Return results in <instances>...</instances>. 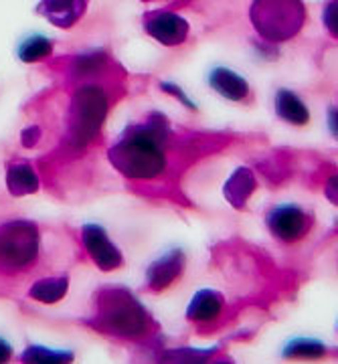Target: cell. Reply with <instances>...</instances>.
<instances>
[{
  "mask_svg": "<svg viewBox=\"0 0 338 364\" xmlns=\"http://www.w3.org/2000/svg\"><path fill=\"white\" fill-rule=\"evenodd\" d=\"M112 166L126 178L148 181L157 178L167 168V156L158 134L152 130H134L107 150Z\"/></svg>",
  "mask_w": 338,
  "mask_h": 364,
  "instance_id": "6da1fadb",
  "label": "cell"
},
{
  "mask_svg": "<svg viewBox=\"0 0 338 364\" xmlns=\"http://www.w3.org/2000/svg\"><path fill=\"white\" fill-rule=\"evenodd\" d=\"M249 21L261 39L286 43L294 39L306 23V6L302 0H253Z\"/></svg>",
  "mask_w": 338,
  "mask_h": 364,
  "instance_id": "7a4b0ae2",
  "label": "cell"
},
{
  "mask_svg": "<svg viewBox=\"0 0 338 364\" xmlns=\"http://www.w3.org/2000/svg\"><path fill=\"white\" fill-rule=\"evenodd\" d=\"M100 322L107 332L138 338L150 330V316L126 289H110L100 301Z\"/></svg>",
  "mask_w": 338,
  "mask_h": 364,
  "instance_id": "3957f363",
  "label": "cell"
},
{
  "mask_svg": "<svg viewBox=\"0 0 338 364\" xmlns=\"http://www.w3.org/2000/svg\"><path fill=\"white\" fill-rule=\"evenodd\" d=\"M39 255V229L31 221H11L0 227V269L23 272Z\"/></svg>",
  "mask_w": 338,
  "mask_h": 364,
  "instance_id": "277c9868",
  "label": "cell"
},
{
  "mask_svg": "<svg viewBox=\"0 0 338 364\" xmlns=\"http://www.w3.org/2000/svg\"><path fill=\"white\" fill-rule=\"evenodd\" d=\"M107 116V95L95 85H85L73 100V132L79 144L90 142Z\"/></svg>",
  "mask_w": 338,
  "mask_h": 364,
  "instance_id": "5b68a950",
  "label": "cell"
},
{
  "mask_svg": "<svg viewBox=\"0 0 338 364\" xmlns=\"http://www.w3.org/2000/svg\"><path fill=\"white\" fill-rule=\"evenodd\" d=\"M142 25L144 31L164 47L182 45L191 31V25L186 18H182L181 14L170 13V11H152V13L144 14Z\"/></svg>",
  "mask_w": 338,
  "mask_h": 364,
  "instance_id": "8992f818",
  "label": "cell"
},
{
  "mask_svg": "<svg viewBox=\"0 0 338 364\" xmlns=\"http://www.w3.org/2000/svg\"><path fill=\"white\" fill-rule=\"evenodd\" d=\"M81 241H83V247L88 251V255L100 269L112 272V269H117L124 263L120 249L112 243V239H110V235L105 233L104 227L93 225V223L83 225Z\"/></svg>",
  "mask_w": 338,
  "mask_h": 364,
  "instance_id": "52a82bcc",
  "label": "cell"
},
{
  "mask_svg": "<svg viewBox=\"0 0 338 364\" xmlns=\"http://www.w3.org/2000/svg\"><path fill=\"white\" fill-rule=\"evenodd\" d=\"M268 227L275 239L284 243H294L302 239L310 229V217L294 205H284V207L273 208L268 215Z\"/></svg>",
  "mask_w": 338,
  "mask_h": 364,
  "instance_id": "ba28073f",
  "label": "cell"
},
{
  "mask_svg": "<svg viewBox=\"0 0 338 364\" xmlns=\"http://www.w3.org/2000/svg\"><path fill=\"white\" fill-rule=\"evenodd\" d=\"M90 0H41L39 14L59 28H71L81 21Z\"/></svg>",
  "mask_w": 338,
  "mask_h": 364,
  "instance_id": "9c48e42d",
  "label": "cell"
},
{
  "mask_svg": "<svg viewBox=\"0 0 338 364\" xmlns=\"http://www.w3.org/2000/svg\"><path fill=\"white\" fill-rule=\"evenodd\" d=\"M182 269H184V253L181 249H172L164 257L157 259L148 267V273H146L148 287L154 291L167 289L170 284H174L181 277Z\"/></svg>",
  "mask_w": 338,
  "mask_h": 364,
  "instance_id": "30bf717a",
  "label": "cell"
},
{
  "mask_svg": "<svg viewBox=\"0 0 338 364\" xmlns=\"http://www.w3.org/2000/svg\"><path fill=\"white\" fill-rule=\"evenodd\" d=\"M208 85L217 91L225 100L231 102H243L249 95V83L227 67H217L208 75Z\"/></svg>",
  "mask_w": 338,
  "mask_h": 364,
  "instance_id": "8fae6325",
  "label": "cell"
},
{
  "mask_svg": "<svg viewBox=\"0 0 338 364\" xmlns=\"http://www.w3.org/2000/svg\"><path fill=\"white\" fill-rule=\"evenodd\" d=\"M225 299L219 291L215 289H201L196 291L195 298L191 299L186 318L193 322H213L221 314Z\"/></svg>",
  "mask_w": 338,
  "mask_h": 364,
  "instance_id": "7c38bea8",
  "label": "cell"
},
{
  "mask_svg": "<svg viewBox=\"0 0 338 364\" xmlns=\"http://www.w3.org/2000/svg\"><path fill=\"white\" fill-rule=\"evenodd\" d=\"M255 186H258V182H255L253 172L245 166H241V168L235 170L229 181L225 182L223 195L235 208H243L248 205L249 196L255 193Z\"/></svg>",
  "mask_w": 338,
  "mask_h": 364,
  "instance_id": "4fadbf2b",
  "label": "cell"
},
{
  "mask_svg": "<svg viewBox=\"0 0 338 364\" xmlns=\"http://www.w3.org/2000/svg\"><path fill=\"white\" fill-rule=\"evenodd\" d=\"M6 188L13 196L35 195L39 191V176L26 162H13L6 170Z\"/></svg>",
  "mask_w": 338,
  "mask_h": 364,
  "instance_id": "5bb4252c",
  "label": "cell"
},
{
  "mask_svg": "<svg viewBox=\"0 0 338 364\" xmlns=\"http://www.w3.org/2000/svg\"><path fill=\"white\" fill-rule=\"evenodd\" d=\"M275 112L278 116L282 117L287 124H294V126H304L308 124L310 119V112L306 104L300 100L294 91L290 90H280L275 95Z\"/></svg>",
  "mask_w": 338,
  "mask_h": 364,
  "instance_id": "9a60e30c",
  "label": "cell"
},
{
  "mask_svg": "<svg viewBox=\"0 0 338 364\" xmlns=\"http://www.w3.org/2000/svg\"><path fill=\"white\" fill-rule=\"evenodd\" d=\"M67 287H69L67 277H45L28 289V298L37 299L41 304H55L65 298Z\"/></svg>",
  "mask_w": 338,
  "mask_h": 364,
  "instance_id": "2e32d148",
  "label": "cell"
},
{
  "mask_svg": "<svg viewBox=\"0 0 338 364\" xmlns=\"http://www.w3.org/2000/svg\"><path fill=\"white\" fill-rule=\"evenodd\" d=\"M53 51V43L47 37H41V35H35V37H28L26 41H23V45L19 47V59L25 61V63H37V61H43L47 59Z\"/></svg>",
  "mask_w": 338,
  "mask_h": 364,
  "instance_id": "e0dca14e",
  "label": "cell"
},
{
  "mask_svg": "<svg viewBox=\"0 0 338 364\" xmlns=\"http://www.w3.org/2000/svg\"><path fill=\"white\" fill-rule=\"evenodd\" d=\"M23 360H28V363H43V360L69 363V360H73V354L67 350H51V348H45V346H31L23 354Z\"/></svg>",
  "mask_w": 338,
  "mask_h": 364,
  "instance_id": "ac0fdd59",
  "label": "cell"
},
{
  "mask_svg": "<svg viewBox=\"0 0 338 364\" xmlns=\"http://www.w3.org/2000/svg\"><path fill=\"white\" fill-rule=\"evenodd\" d=\"M326 352V346L322 342H316V340L308 338H298L292 340L286 346L284 354L286 356H322Z\"/></svg>",
  "mask_w": 338,
  "mask_h": 364,
  "instance_id": "d6986e66",
  "label": "cell"
},
{
  "mask_svg": "<svg viewBox=\"0 0 338 364\" xmlns=\"http://www.w3.org/2000/svg\"><path fill=\"white\" fill-rule=\"evenodd\" d=\"M160 87L164 91H169V95H174L176 100H181L182 105H186V107H191V109H196V105L189 100V95H184V91H182L176 83H167V81H164V83H160Z\"/></svg>",
  "mask_w": 338,
  "mask_h": 364,
  "instance_id": "ffe728a7",
  "label": "cell"
},
{
  "mask_svg": "<svg viewBox=\"0 0 338 364\" xmlns=\"http://www.w3.org/2000/svg\"><path fill=\"white\" fill-rule=\"evenodd\" d=\"M324 23L326 28L330 31V35L337 37V0H328L324 11Z\"/></svg>",
  "mask_w": 338,
  "mask_h": 364,
  "instance_id": "44dd1931",
  "label": "cell"
},
{
  "mask_svg": "<svg viewBox=\"0 0 338 364\" xmlns=\"http://www.w3.org/2000/svg\"><path fill=\"white\" fill-rule=\"evenodd\" d=\"M11 354H13V348H11L4 340H0V363L9 360V358H11Z\"/></svg>",
  "mask_w": 338,
  "mask_h": 364,
  "instance_id": "7402d4cb",
  "label": "cell"
},
{
  "mask_svg": "<svg viewBox=\"0 0 338 364\" xmlns=\"http://www.w3.org/2000/svg\"><path fill=\"white\" fill-rule=\"evenodd\" d=\"M328 116H330V132H332V134L337 136V109L332 107Z\"/></svg>",
  "mask_w": 338,
  "mask_h": 364,
  "instance_id": "603a6c76",
  "label": "cell"
},
{
  "mask_svg": "<svg viewBox=\"0 0 338 364\" xmlns=\"http://www.w3.org/2000/svg\"><path fill=\"white\" fill-rule=\"evenodd\" d=\"M142 2H150V0H142Z\"/></svg>",
  "mask_w": 338,
  "mask_h": 364,
  "instance_id": "cb8c5ba5",
  "label": "cell"
}]
</instances>
